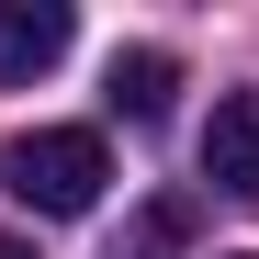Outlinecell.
<instances>
[{
    "label": "cell",
    "instance_id": "1",
    "mask_svg": "<svg viewBox=\"0 0 259 259\" xmlns=\"http://www.w3.org/2000/svg\"><path fill=\"white\" fill-rule=\"evenodd\" d=\"M102 181H113V158H102L91 124H23V136L0 147V192L34 203V214H91Z\"/></svg>",
    "mask_w": 259,
    "mask_h": 259
},
{
    "label": "cell",
    "instance_id": "2",
    "mask_svg": "<svg viewBox=\"0 0 259 259\" xmlns=\"http://www.w3.org/2000/svg\"><path fill=\"white\" fill-rule=\"evenodd\" d=\"M203 181L226 203H259V91H226L203 124Z\"/></svg>",
    "mask_w": 259,
    "mask_h": 259
},
{
    "label": "cell",
    "instance_id": "3",
    "mask_svg": "<svg viewBox=\"0 0 259 259\" xmlns=\"http://www.w3.org/2000/svg\"><path fill=\"white\" fill-rule=\"evenodd\" d=\"M68 0H0V91H23V79H46L68 57Z\"/></svg>",
    "mask_w": 259,
    "mask_h": 259
},
{
    "label": "cell",
    "instance_id": "4",
    "mask_svg": "<svg viewBox=\"0 0 259 259\" xmlns=\"http://www.w3.org/2000/svg\"><path fill=\"white\" fill-rule=\"evenodd\" d=\"M169 91H181V57H169V46H124L102 102H113V113H136V124H158V113H169Z\"/></svg>",
    "mask_w": 259,
    "mask_h": 259
},
{
    "label": "cell",
    "instance_id": "5",
    "mask_svg": "<svg viewBox=\"0 0 259 259\" xmlns=\"http://www.w3.org/2000/svg\"><path fill=\"white\" fill-rule=\"evenodd\" d=\"M0 259H34V248H12V237H0Z\"/></svg>",
    "mask_w": 259,
    "mask_h": 259
},
{
    "label": "cell",
    "instance_id": "6",
    "mask_svg": "<svg viewBox=\"0 0 259 259\" xmlns=\"http://www.w3.org/2000/svg\"><path fill=\"white\" fill-rule=\"evenodd\" d=\"M226 259H259V248H226Z\"/></svg>",
    "mask_w": 259,
    "mask_h": 259
}]
</instances>
